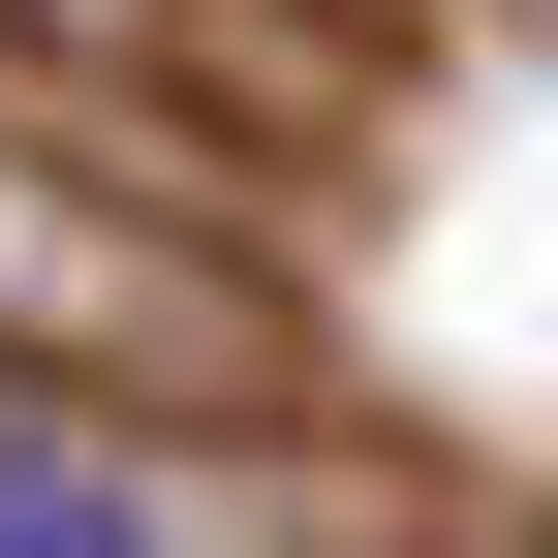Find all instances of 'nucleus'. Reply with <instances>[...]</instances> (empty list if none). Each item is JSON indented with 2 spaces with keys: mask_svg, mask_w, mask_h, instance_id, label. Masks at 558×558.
<instances>
[{
  "mask_svg": "<svg viewBox=\"0 0 558 558\" xmlns=\"http://www.w3.org/2000/svg\"><path fill=\"white\" fill-rule=\"evenodd\" d=\"M0 558H156V497H124L62 403H0Z\"/></svg>",
  "mask_w": 558,
  "mask_h": 558,
  "instance_id": "1",
  "label": "nucleus"
},
{
  "mask_svg": "<svg viewBox=\"0 0 558 558\" xmlns=\"http://www.w3.org/2000/svg\"><path fill=\"white\" fill-rule=\"evenodd\" d=\"M32 32H124V0H32Z\"/></svg>",
  "mask_w": 558,
  "mask_h": 558,
  "instance_id": "2",
  "label": "nucleus"
}]
</instances>
